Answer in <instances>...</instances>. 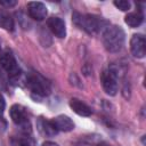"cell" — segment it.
I'll use <instances>...</instances> for the list:
<instances>
[{
  "label": "cell",
  "mask_w": 146,
  "mask_h": 146,
  "mask_svg": "<svg viewBox=\"0 0 146 146\" xmlns=\"http://www.w3.org/2000/svg\"><path fill=\"white\" fill-rule=\"evenodd\" d=\"M103 43L107 51L117 52L124 44V32L120 26L108 25L103 32Z\"/></svg>",
  "instance_id": "1"
},
{
  "label": "cell",
  "mask_w": 146,
  "mask_h": 146,
  "mask_svg": "<svg viewBox=\"0 0 146 146\" xmlns=\"http://www.w3.org/2000/svg\"><path fill=\"white\" fill-rule=\"evenodd\" d=\"M73 23L89 34H95L99 32L104 27V25L107 24V22L99 16L90 14L82 15L78 11L73 13Z\"/></svg>",
  "instance_id": "2"
},
{
  "label": "cell",
  "mask_w": 146,
  "mask_h": 146,
  "mask_svg": "<svg viewBox=\"0 0 146 146\" xmlns=\"http://www.w3.org/2000/svg\"><path fill=\"white\" fill-rule=\"evenodd\" d=\"M117 78H119V73H117L116 68H114L113 66L103 71L102 75H100V82H102L104 91L107 95L114 96L117 92V89H119Z\"/></svg>",
  "instance_id": "3"
},
{
  "label": "cell",
  "mask_w": 146,
  "mask_h": 146,
  "mask_svg": "<svg viewBox=\"0 0 146 146\" xmlns=\"http://www.w3.org/2000/svg\"><path fill=\"white\" fill-rule=\"evenodd\" d=\"M10 117H11L13 122L17 127H19V129L23 133H30L31 132L30 120H29V116H27L25 108L22 105L15 104L10 107Z\"/></svg>",
  "instance_id": "4"
},
{
  "label": "cell",
  "mask_w": 146,
  "mask_h": 146,
  "mask_svg": "<svg viewBox=\"0 0 146 146\" xmlns=\"http://www.w3.org/2000/svg\"><path fill=\"white\" fill-rule=\"evenodd\" d=\"M0 65L1 67L7 72L8 76L11 79V80H16L21 76V68L14 57V55L9 51H6L3 52L1 56H0Z\"/></svg>",
  "instance_id": "5"
},
{
  "label": "cell",
  "mask_w": 146,
  "mask_h": 146,
  "mask_svg": "<svg viewBox=\"0 0 146 146\" xmlns=\"http://www.w3.org/2000/svg\"><path fill=\"white\" fill-rule=\"evenodd\" d=\"M27 87L31 89L32 92L39 96H47L50 92L49 83L39 74H30L26 80Z\"/></svg>",
  "instance_id": "6"
},
{
  "label": "cell",
  "mask_w": 146,
  "mask_h": 146,
  "mask_svg": "<svg viewBox=\"0 0 146 146\" xmlns=\"http://www.w3.org/2000/svg\"><path fill=\"white\" fill-rule=\"evenodd\" d=\"M130 50L131 54L137 58H143L146 54V41L144 35L133 34L130 40Z\"/></svg>",
  "instance_id": "7"
},
{
  "label": "cell",
  "mask_w": 146,
  "mask_h": 146,
  "mask_svg": "<svg viewBox=\"0 0 146 146\" xmlns=\"http://www.w3.org/2000/svg\"><path fill=\"white\" fill-rule=\"evenodd\" d=\"M27 11L31 18L35 19V21H42L46 18L48 11H47V7L39 1H31L27 3Z\"/></svg>",
  "instance_id": "8"
},
{
  "label": "cell",
  "mask_w": 146,
  "mask_h": 146,
  "mask_svg": "<svg viewBox=\"0 0 146 146\" xmlns=\"http://www.w3.org/2000/svg\"><path fill=\"white\" fill-rule=\"evenodd\" d=\"M47 25L49 30L57 36V38H65L66 35V26L62 18L59 17H50L47 21Z\"/></svg>",
  "instance_id": "9"
},
{
  "label": "cell",
  "mask_w": 146,
  "mask_h": 146,
  "mask_svg": "<svg viewBox=\"0 0 146 146\" xmlns=\"http://www.w3.org/2000/svg\"><path fill=\"white\" fill-rule=\"evenodd\" d=\"M51 122L54 123L57 131L67 132V131H71L74 129V122L67 115H58L55 119H52Z\"/></svg>",
  "instance_id": "10"
},
{
  "label": "cell",
  "mask_w": 146,
  "mask_h": 146,
  "mask_svg": "<svg viewBox=\"0 0 146 146\" xmlns=\"http://www.w3.org/2000/svg\"><path fill=\"white\" fill-rule=\"evenodd\" d=\"M70 107L73 110L74 113H76L80 116H89L91 115V108L83 102H81L78 98H72L70 100Z\"/></svg>",
  "instance_id": "11"
},
{
  "label": "cell",
  "mask_w": 146,
  "mask_h": 146,
  "mask_svg": "<svg viewBox=\"0 0 146 146\" xmlns=\"http://www.w3.org/2000/svg\"><path fill=\"white\" fill-rule=\"evenodd\" d=\"M36 125H38V129L39 131L44 135V136H48V137H52L55 135H57V129L55 128L54 123L51 122V120H46V119H42L40 117L36 122Z\"/></svg>",
  "instance_id": "12"
},
{
  "label": "cell",
  "mask_w": 146,
  "mask_h": 146,
  "mask_svg": "<svg viewBox=\"0 0 146 146\" xmlns=\"http://www.w3.org/2000/svg\"><path fill=\"white\" fill-rule=\"evenodd\" d=\"M144 21V15H143V10L138 9L137 11L133 13H129L125 17H124V22L127 25H129L130 27H137L139 26Z\"/></svg>",
  "instance_id": "13"
},
{
  "label": "cell",
  "mask_w": 146,
  "mask_h": 146,
  "mask_svg": "<svg viewBox=\"0 0 146 146\" xmlns=\"http://www.w3.org/2000/svg\"><path fill=\"white\" fill-rule=\"evenodd\" d=\"M14 26L15 24L11 15L5 9H0V27H2L6 31H13Z\"/></svg>",
  "instance_id": "14"
},
{
  "label": "cell",
  "mask_w": 146,
  "mask_h": 146,
  "mask_svg": "<svg viewBox=\"0 0 146 146\" xmlns=\"http://www.w3.org/2000/svg\"><path fill=\"white\" fill-rule=\"evenodd\" d=\"M11 145L13 146H34V141L30 137V133H23L21 136L13 137Z\"/></svg>",
  "instance_id": "15"
},
{
  "label": "cell",
  "mask_w": 146,
  "mask_h": 146,
  "mask_svg": "<svg viewBox=\"0 0 146 146\" xmlns=\"http://www.w3.org/2000/svg\"><path fill=\"white\" fill-rule=\"evenodd\" d=\"M114 6L116 8H119L120 10H122V11H127V10L130 9L131 3L127 0H116V1H114Z\"/></svg>",
  "instance_id": "16"
},
{
  "label": "cell",
  "mask_w": 146,
  "mask_h": 146,
  "mask_svg": "<svg viewBox=\"0 0 146 146\" xmlns=\"http://www.w3.org/2000/svg\"><path fill=\"white\" fill-rule=\"evenodd\" d=\"M17 5V1L15 0H7V1H0V6H6V7H14Z\"/></svg>",
  "instance_id": "17"
},
{
  "label": "cell",
  "mask_w": 146,
  "mask_h": 146,
  "mask_svg": "<svg viewBox=\"0 0 146 146\" xmlns=\"http://www.w3.org/2000/svg\"><path fill=\"white\" fill-rule=\"evenodd\" d=\"M5 106H6V102H5V98H3L2 94L0 92V113H2V112H3Z\"/></svg>",
  "instance_id": "18"
},
{
  "label": "cell",
  "mask_w": 146,
  "mask_h": 146,
  "mask_svg": "<svg viewBox=\"0 0 146 146\" xmlns=\"http://www.w3.org/2000/svg\"><path fill=\"white\" fill-rule=\"evenodd\" d=\"M42 146H58V145L56 143H54V141H44L42 144Z\"/></svg>",
  "instance_id": "19"
}]
</instances>
